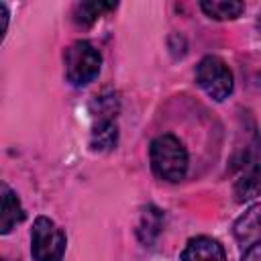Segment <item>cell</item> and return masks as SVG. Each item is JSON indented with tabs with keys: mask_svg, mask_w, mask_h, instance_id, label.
Here are the masks:
<instances>
[{
	"mask_svg": "<svg viewBox=\"0 0 261 261\" xmlns=\"http://www.w3.org/2000/svg\"><path fill=\"white\" fill-rule=\"evenodd\" d=\"M181 261H226V253L218 241L210 237H196L186 245Z\"/></svg>",
	"mask_w": 261,
	"mask_h": 261,
	"instance_id": "cell-6",
	"label": "cell"
},
{
	"mask_svg": "<svg viewBox=\"0 0 261 261\" xmlns=\"http://www.w3.org/2000/svg\"><path fill=\"white\" fill-rule=\"evenodd\" d=\"M0 261H4V259H2V257H0Z\"/></svg>",
	"mask_w": 261,
	"mask_h": 261,
	"instance_id": "cell-15",
	"label": "cell"
},
{
	"mask_svg": "<svg viewBox=\"0 0 261 261\" xmlns=\"http://www.w3.org/2000/svg\"><path fill=\"white\" fill-rule=\"evenodd\" d=\"M114 8H116L114 2H82V4L75 6L73 18H75L77 24L88 27V24H92L96 18H100L106 10H114Z\"/></svg>",
	"mask_w": 261,
	"mask_h": 261,
	"instance_id": "cell-10",
	"label": "cell"
},
{
	"mask_svg": "<svg viewBox=\"0 0 261 261\" xmlns=\"http://www.w3.org/2000/svg\"><path fill=\"white\" fill-rule=\"evenodd\" d=\"M234 194L239 202L251 200L259 194V171H257V163L251 165V171H245V175L237 181L234 186Z\"/></svg>",
	"mask_w": 261,
	"mask_h": 261,
	"instance_id": "cell-11",
	"label": "cell"
},
{
	"mask_svg": "<svg viewBox=\"0 0 261 261\" xmlns=\"http://www.w3.org/2000/svg\"><path fill=\"white\" fill-rule=\"evenodd\" d=\"M163 228V212L157 208V206H147L143 208L141 212V220H139V226H137V237L143 245H153L155 239L159 237Z\"/></svg>",
	"mask_w": 261,
	"mask_h": 261,
	"instance_id": "cell-8",
	"label": "cell"
},
{
	"mask_svg": "<svg viewBox=\"0 0 261 261\" xmlns=\"http://www.w3.org/2000/svg\"><path fill=\"white\" fill-rule=\"evenodd\" d=\"M196 80L200 88L216 102H222L232 92V73L228 65L216 55H208L198 63Z\"/></svg>",
	"mask_w": 261,
	"mask_h": 261,
	"instance_id": "cell-4",
	"label": "cell"
},
{
	"mask_svg": "<svg viewBox=\"0 0 261 261\" xmlns=\"http://www.w3.org/2000/svg\"><path fill=\"white\" fill-rule=\"evenodd\" d=\"M151 167L157 177L167 181H179L184 179L188 171V153L177 137L173 135H161L151 143L149 149Z\"/></svg>",
	"mask_w": 261,
	"mask_h": 261,
	"instance_id": "cell-1",
	"label": "cell"
},
{
	"mask_svg": "<svg viewBox=\"0 0 261 261\" xmlns=\"http://www.w3.org/2000/svg\"><path fill=\"white\" fill-rule=\"evenodd\" d=\"M200 8L210 18L230 20V18H237L245 6H243V2H237V0H204V2H200Z\"/></svg>",
	"mask_w": 261,
	"mask_h": 261,
	"instance_id": "cell-9",
	"label": "cell"
},
{
	"mask_svg": "<svg viewBox=\"0 0 261 261\" xmlns=\"http://www.w3.org/2000/svg\"><path fill=\"white\" fill-rule=\"evenodd\" d=\"M243 261H261V245L255 243V245L247 247L245 255H243Z\"/></svg>",
	"mask_w": 261,
	"mask_h": 261,
	"instance_id": "cell-13",
	"label": "cell"
},
{
	"mask_svg": "<svg viewBox=\"0 0 261 261\" xmlns=\"http://www.w3.org/2000/svg\"><path fill=\"white\" fill-rule=\"evenodd\" d=\"M116 143V124L114 120H100L92 135L94 149H112Z\"/></svg>",
	"mask_w": 261,
	"mask_h": 261,
	"instance_id": "cell-12",
	"label": "cell"
},
{
	"mask_svg": "<svg viewBox=\"0 0 261 261\" xmlns=\"http://www.w3.org/2000/svg\"><path fill=\"white\" fill-rule=\"evenodd\" d=\"M259 210L261 206L259 204H253L232 226V232H234V239L241 243V247H251L255 243H259Z\"/></svg>",
	"mask_w": 261,
	"mask_h": 261,
	"instance_id": "cell-7",
	"label": "cell"
},
{
	"mask_svg": "<svg viewBox=\"0 0 261 261\" xmlns=\"http://www.w3.org/2000/svg\"><path fill=\"white\" fill-rule=\"evenodd\" d=\"M31 253L35 261H61L65 253V232L47 216H37L31 232Z\"/></svg>",
	"mask_w": 261,
	"mask_h": 261,
	"instance_id": "cell-3",
	"label": "cell"
},
{
	"mask_svg": "<svg viewBox=\"0 0 261 261\" xmlns=\"http://www.w3.org/2000/svg\"><path fill=\"white\" fill-rule=\"evenodd\" d=\"M102 57L98 49L88 41H75L65 49V75L73 86H86L94 82L100 71Z\"/></svg>",
	"mask_w": 261,
	"mask_h": 261,
	"instance_id": "cell-2",
	"label": "cell"
},
{
	"mask_svg": "<svg viewBox=\"0 0 261 261\" xmlns=\"http://www.w3.org/2000/svg\"><path fill=\"white\" fill-rule=\"evenodd\" d=\"M8 8L6 4H0V41L4 39V33H6V27H8Z\"/></svg>",
	"mask_w": 261,
	"mask_h": 261,
	"instance_id": "cell-14",
	"label": "cell"
},
{
	"mask_svg": "<svg viewBox=\"0 0 261 261\" xmlns=\"http://www.w3.org/2000/svg\"><path fill=\"white\" fill-rule=\"evenodd\" d=\"M24 218V210L16 192L0 181V234L10 232Z\"/></svg>",
	"mask_w": 261,
	"mask_h": 261,
	"instance_id": "cell-5",
	"label": "cell"
}]
</instances>
